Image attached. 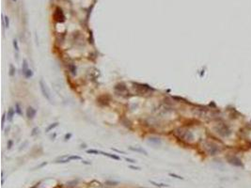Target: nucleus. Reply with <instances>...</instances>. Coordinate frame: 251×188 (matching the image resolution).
<instances>
[{"mask_svg": "<svg viewBox=\"0 0 251 188\" xmlns=\"http://www.w3.org/2000/svg\"><path fill=\"white\" fill-rule=\"evenodd\" d=\"M174 135H175L176 137H178L180 140H181L182 142H185V143H191L195 139L194 134L192 133V131H190L189 129L184 128V127H179V128L175 129L174 130Z\"/></svg>", "mask_w": 251, "mask_h": 188, "instance_id": "obj_1", "label": "nucleus"}, {"mask_svg": "<svg viewBox=\"0 0 251 188\" xmlns=\"http://www.w3.org/2000/svg\"><path fill=\"white\" fill-rule=\"evenodd\" d=\"M135 86V89L136 94L138 95H145V94H152L154 91V89H152L150 86L147 84H141V83H133Z\"/></svg>", "mask_w": 251, "mask_h": 188, "instance_id": "obj_2", "label": "nucleus"}, {"mask_svg": "<svg viewBox=\"0 0 251 188\" xmlns=\"http://www.w3.org/2000/svg\"><path fill=\"white\" fill-rule=\"evenodd\" d=\"M203 148L209 155H216L220 152V148L217 144L209 140L203 142Z\"/></svg>", "mask_w": 251, "mask_h": 188, "instance_id": "obj_3", "label": "nucleus"}, {"mask_svg": "<svg viewBox=\"0 0 251 188\" xmlns=\"http://www.w3.org/2000/svg\"><path fill=\"white\" fill-rule=\"evenodd\" d=\"M114 91L117 95L121 96V97H124V98H128L129 96H130L129 94H131V93L129 92L127 86L122 82H120V83H118V84L115 85Z\"/></svg>", "mask_w": 251, "mask_h": 188, "instance_id": "obj_4", "label": "nucleus"}, {"mask_svg": "<svg viewBox=\"0 0 251 188\" xmlns=\"http://www.w3.org/2000/svg\"><path fill=\"white\" fill-rule=\"evenodd\" d=\"M213 129H215V133L218 134V135H221V136H223V137L230 136V134H231L230 129L227 126L226 124H224V123H219V124L215 125Z\"/></svg>", "mask_w": 251, "mask_h": 188, "instance_id": "obj_5", "label": "nucleus"}, {"mask_svg": "<svg viewBox=\"0 0 251 188\" xmlns=\"http://www.w3.org/2000/svg\"><path fill=\"white\" fill-rule=\"evenodd\" d=\"M54 19L57 23H64L66 21V17L64 15V12L62 11V8H60L59 7H57L54 11Z\"/></svg>", "mask_w": 251, "mask_h": 188, "instance_id": "obj_6", "label": "nucleus"}, {"mask_svg": "<svg viewBox=\"0 0 251 188\" xmlns=\"http://www.w3.org/2000/svg\"><path fill=\"white\" fill-rule=\"evenodd\" d=\"M39 84H40V91H42V94L43 95V97H44L47 101L51 103V102H52V97H51L50 91H49L46 84H45L42 80H40V83H39Z\"/></svg>", "mask_w": 251, "mask_h": 188, "instance_id": "obj_7", "label": "nucleus"}, {"mask_svg": "<svg viewBox=\"0 0 251 188\" xmlns=\"http://www.w3.org/2000/svg\"><path fill=\"white\" fill-rule=\"evenodd\" d=\"M88 153H90V154H102L103 156H106L108 158L111 159H115V160H120V158L118 156L115 154H110V153H107V152H104L103 150H86Z\"/></svg>", "mask_w": 251, "mask_h": 188, "instance_id": "obj_8", "label": "nucleus"}, {"mask_svg": "<svg viewBox=\"0 0 251 188\" xmlns=\"http://www.w3.org/2000/svg\"><path fill=\"white\" fill-rule=\"evenodd\" d=\"M36 114H37V110L34 107H32V106H28V107L26 108V110H25V116H26V118H28V121L34 120L35 117H36Z\"/></svg>", "mask_w": 251, "mask_h": 188, "instance_id": "obj_9", "label": "nucleus"}, {"mask_svg": "<svg viewBox=\"0 0 251 188\" xmlns=\"http://www.w3.org/2000/svg\"><path fill=\"white\" fill-rule=\"evenodd\" d=\"M97 102H98V104H99L100 106H108V104H109V103H110V97L107 95V94L101 95L97 99Z\"/></svg>", "mask_w": 251, "mask_h": 188, "instance_id": "obj_10", "label": "nucleus"}, {"mask_svg": "<svg viewBox=\"0 0 251 188\" xmlns=\"http://www.w3.org/2000/svg\"><path fill=\"white\" fill-rule=\"evenodd\" d=\"M228 162L231 165L235 166V167H242L243 164H242V161L236 156H229L228 158Z\"/></svg>", "mask_w": 251, "mask_h": 188, "instance_id": "obj_11", "label": "nucleus"}, {"mask_svg": "<svg viewBox=\"0 0 251 188\" xmlns=\"http://www.w3.org/2000/svg\"><path fill=\"white\" fill-rule=\"evenodd\" d=\"M148 143L150 144V145H152V146L159 147V146H161L162 141H161L160 138L157 137V136H150V137L148 138Z\"/></svg>", "mask_w": 251, "mask_h": 188, "instance_id": "obj_12", "label": "nucleus"}, {"mask_svg": "<svg viewBox=\"0 0 251 188\" xmlns=\"http://www.w3.org/2000/svg\"><path fill=\"white\" fill-rule=\"evenodd\" d=\"M15 108L14 107H10L8 109V112H7V118H8V121H11L13 120V117L15 115Z\"/></svg>", "mask_w": 251, "mask_h": 188, "instance_id": "obj_13", "label": "nucleus"}, {"mask_svg": "<svg viewBox=\"0 0 251 188\" xmlns=\"http://www.w3.org/2000/svg\"><path fill=\"white\" fill-rule=\"evenodd\" d=\"M67 67H68V70H69V72H70L71 74H72V75H76V74H77V68H76L75 64L68 63Z\"/></svg>", "mask_w": 251, "mask_h": 188, "instance_id": "obj_14", "label": "nucleus"}, {"mask_svg": "<svg viewBox=\"0 0 251 188\" xmlns=\"http://www.w3.org/2000/svg\"><path fill=\"white\" fill-rule=\"evenodd\" d=\"M14 108H15V112H16L17 115H19V116H23V115H24L23 109H22V106H21V104H20L19 103H16V104H14Z\"/></svg>", "mask_w": 251, "mask_h": 188, "instance_id": "obj_15", "label": "nucleus"}, {"mask_svg": "<svg viewBox=\"0 0 251 188\" xmlns=\"http://www.w3.org/2000/svg\"><path fill=\"white\" fill-rule=\"evenodd\" d=\"M33 74H33V71H32L31 69L29 68V69H28V70L26 71V72H24L23 75H24V77H25V79H30V78H32V77H33Z\"/></svg>", "mask_w": 251, "mask_h": 188, "instance_id": "obj_16", "label": "nucleus"}, {"mask_svg": "<svg viewBox=\"0 0 251 188\" xmlns=\"http://www.w3.org/2000/svg\"><path fill=\"white\" fill-rule=\"evenodd\" d=\"M29 69V67H28V62L26 59H24L23 60V64H22V74H24V72H25L26 71Z\"/></svg>", "mask_w": 251, "mask_h": 188, "instance_id": "obj_17", "label": "nucleus"}, {"mask_svg": "<svg viewBox=\"0 0 251 188\" xmlns=\"http://www.w3.org/2000/svg\"><path fill=\"white\" fill-rule=\"evenodd\" d=\"M2 21H3V25H4L5 28H8L10 27V19H8V16H5V15H2Z\"/></svg>", "mask_w": 251, "mask_h": 188, "instance_id": "obj_18", "label": "nucleus"}, {"mask_svg": "<svg viewBox=\"0 0 251 188\" xmlns=\"http://www.w3.org/2000/svg\"><path fill=\"white\" fill-rule=\"evenodd\" d=\"M129 150H133V152H140V153H144L145 155H148V152H146L145 150L141 148H133V147H129Z\"/></svg>", "mask_w": 251, "mask_h": 188, "instance_id": "obj_19", "label": "nucleus"}, {"mask_svg": "<svg viewBox=\"0 0 251 188\" xmlns=\"http://www.w3.org/2000/svg\"><path fill=\"white\" fill-rule=\"evenodd\" d=\"M57 125H58V122H54V123H52V124H50L48 127H47L46 129H45V132H46V133H49V132H51L53 129H55V128L57 126Z\"/></svg>", "mask_w": 251, "mask_h": 188, "instance_id": "obj_20", "label": "nucleus"}, {"mask_svg": "<svg viewBox=\"0 0 251 188\" xmlns=\"http://www.w3.org/2000/svg\"><path fill=\"white\" fill-rule=\"evenodd\" d=\"M12 45H13V48H14V50L16 51V52H19L20 47H19V44H18V40H17L16 39H13Z\"/></svg>", "mask_w": 251, "mask_h": 188, "instance_id": "obj_21", "label": "nucleus"}, {"mask_svg": "<svg viewBox=\"0 0 251 188\" xmlns=\"http://www.w3.org/2000/svg\"><path fill=\"white\" fill-rule=\"evenodd\" d=\"M15 72H16V69H15V67L12 64H11V65H10V75L13 76L15 74Z\"/></svg>", "mask_w": 251, "mask_h": 188, "instance_id": "obj_22", "label": "nucleus"}, {"mask_svg": "<svg viewBox=\"0 0 251 188\" xmlns=\"http://www.w3.org/2000/svg\"><path fill=\"white\" fill-rule=\"evenodd\" d=\"M150 182H152V184H153L154 185H156V186H159V187H167V184H158V182H153V181H150Z\"/></svg>", "mask_w": 251, "mask_h": 188, "instance_id": "obj_23", "label": "nucleus"}, {"mask_svg": "<svg viewBox=\"0 0 251 188\" xmlns=\"http://www.w3.org/2000/svg\"><path fill=\"white\" fill-rule=\"evenodd\" d=\"M12 146H13V141H12V140H11V139L8 140V143H7V149H8V150H11Z\"/></svg>", "mask_w": 251, "mask_h": 188, "instance_id": "obj_24", "label": "nucleus"}, {"mask_svg": "<svg viewBox=\"0 0 251 188\" xmlns=\"http://www.w3.org/2000/svg\"><path fill=\"white\" fill-rule=\"evenodd\" d=\"M6 118H7V113H4V114H3V116H2V122H1V123H2L1 125H2L3 129H4L5 122H6Z\"/></svg>", "mask_w": 251, "mask_h": 188, "instance_id": "obj_25", "label": "nucleus"}, {"mask_svg": "<svg viewBox=\"0 0 251 188\" xmlns=\"http://www.w3.org/2000/svg\"><path fill=\"white\" fill-rule=\"evenodd\" d=\"M38 133H39V129L36 127V128H33V130H32V133L30 134V135H31V136H35L36 135H38Z\"/></svg>", "mask_w": 251, "mask_h": 188, "instance_id": "obj_26", "label": "nucleus"}, {"mask_svg": "<svg viewBox=\"0 0 251 188\" xmlns=\"http://www.w3.org/2000/svg\"><path fill=\"white\" fill-rule=\"evenodd\" d=\"M71 137H72V134H66L65 136H64V140L67 141V140H69Z\"/></svg>", "mask_w": 251, "mask_h": 188, "instance_id": "obj_27", "label": "nucleus"}, {"mask_svg": "<svg viewBox=\"0 0 251 188\" xmlns=\"http://www.w3.org/2000/svg\"><path fill=\"white\" fill-rule=\"evenodd\" d=\"M126 161H129V162H131V163H135V160H133V159H130V158H126Z\"/></svg>", "mask_w": 251, "mask_h": 188, "instance_id": "obj_28", "label": "nucleus"}, {"mask_svg": "<svg viewBox=\"0 0 251 188\" xmlns=\"http://www.w3.org/2000/svg\"><path fill=\"white\" fill-rule=\"evenodd\" d=\"M171 176H173V177H175V178H177V179H182L181 177H180V176H177V175H175V174H170Z\"/></svg>", "mask_w": 251, "mask_h": 188, "instance_id": "obj_29", "label": "nucleus"}, {"mask_svg": "<svg viewBox=\"0 0 251 188\" xmlns=\"http://www.w3.org/2000/svg\"><path fill=\"white\" fill-rule=\"evenodd\" d=\"M12 1H13V2H15V1H16V0H12Z\"/></svg>", "mask_w": 251, "mask_h": 188, "instance_id": "obj_30", "label": "nucleus"}]
</instances>
